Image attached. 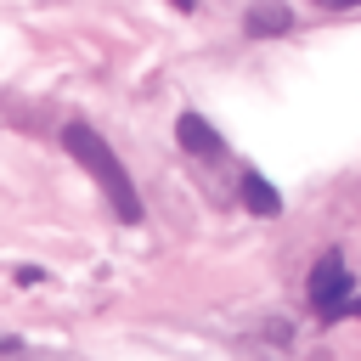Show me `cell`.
Returning a JSON list of instances; mask_svg holds the SVG:
<instances>
[{
	"instance_id": "cell-1",
	"label": "cell",
	"mask_w": 361,
	"mask_h": 361,
	"mask_svg": "<svg viewBox=\"0 0 361 361\" xmlns=\"http://www.w3.org/2000/svg\"><path fill=\"white\" fill-rule=\"evenodd\" d=\"M62 147L96 175V186H102V197L113 203V214L124 220V226H135L141 220V197H135V180L124 175V164H118V152L102 141V130H90V124H68L62 130Z\"/></svg>"
},
{
	"instance_id": "cell-2",
	"label": "cell",
	"mask_w": 361,
	"mask_h": 361,
	"mask_svg": "<svg viewBox=\"0 0 361 361\" xmlns=\"http://www.w3.org/2000/svg\"><path fill=\"white\" fill-rule=\"evenodd\" d=\"M310 299H316V310H333V316L350 305V271H344L338 254H322V259H316V271H310Z\"/></svg>"
},
{
	"instance_id": "cell-3",
	"label": "cell",
	"mask_w": 361,
	"mask_h": 361,
	"mask_svg": "<svg viewBox=\"0 0 361 361\" xmlns=\"http://www.w3.org/2000/svg\"><path fill=\"white\" fill-rule=\"evenodd\" d=\"M175 141H180L186 152H197V158H214V152H220V135H214L197 113H180V118H175Z\"/></svg>"
},
{
	"instance_id": "cell-4",
	"label": "cell",
	"mask_w": 361,
	"mask_h": 361,
	"mask_svg": "<svg viewBox=\"0 0 361 361\" xmlns=\"http://www.w3.org/2000/svg\"><path fill=\"white\" fill-rule=\"evenodd\" d=\"M243 209H248V214H276V209H282V192H276L265 175L248 169V175H243Z\"/></svg>"
},
{
	"instance_id": "cell-5",
	"label": "cell",
	"mask_w": 361,
	"mask_h": 361,
	"mask_svg": "<svg viewBox=\"0 0 361 361\" xmlns=\"http://www.w3.org/2000/svg\"><path fill=\"white\" fill-rule=\"evenodd\" d=\"M282 23H288V11H282V6H276V11H265V6H259V11H248V28H254V34H265V28H282Z\"/></svg>"
}]
</instances>
